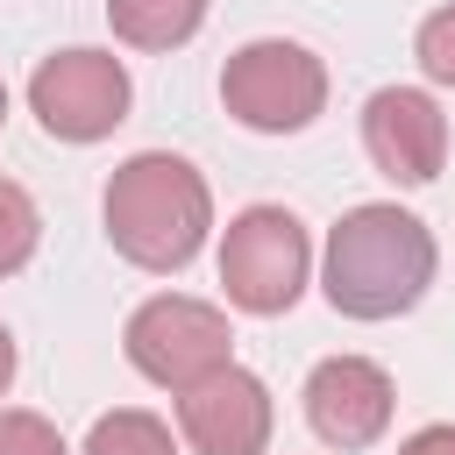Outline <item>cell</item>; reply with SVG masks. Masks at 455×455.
Returning a JSON list of instances; mask_svg holds the SVG:
<instances>
[{"instance_id":"6da1fadb","label":"cell","mask_w":455,"mask_h":455,"mask_svg":"<svg viewBox=\"0 0 455 455\" xmlns=\"http://www.w3.org/2000/svg\"><path fill=\"white\" fill-rule=\"evenodd\" d=\"M441 270L434 228L391 199L348 206L327 228V256H320V291L341 320H398L427 299Z\"/></svg>"},{"instance_id":"7a4b0ae2","label":"cell","mask_w":455,"mask_h":455,"mask_svg":"<svg viewBox=\"0 0 455 455\" xmlns=\"http://www.w3.org/2000/svg\"><path fill=\"white\" fill-rule=\"evenodd\" d=\"M100 220H107L114 256H128L135 270L171 277V270H185L206 249V235H213V192H206V178L185 156L135 149L128 164H114Z\"/></svg>"},{"instance_id":"3957f363","label":"cell","mask_w":455,"mask_h":455,"mask_svg":"<svg viewBox=\"0 0 455 455\" xmlns=\"http://www.w3.org/2000/svg\"><path fill=\"white\" fill-rule=\"evenodd\" d=\"M313 277V235L291 206H242L220 235V291L235 313H256V320H277L299 306Z\"/></svg>"},{"instance_id":"277c9868","label":"cell","mask_w":455,"mask_h":455,"mask_svg":"<svg viewBox=\"0 0 455 455\" xmlns=\"http://www.w3.org/2000/svg\"><path fill=\"white\" fill-rule=\"evenodd\" d=\"M220 107L249 135H299L327 114V64L306 43L256 36L220 64Z\"/></svg>"},{"instance_id":"5b68a950","label":"cell","mask_w":455,"mask_h":455,"mask_svg":"<svg viewBox=\"0 0 455 455\" xmlns=\"http://www.w3.org/2000/svg\"><path fill=\"white\" fill-rule=\"evenodd\" d=\"M121 348H128V363H135L149 384L185 391V384L213 377L220 363H235V327H228V313L206 306V299L156 291V299H142V306L128 313Z\"/></svg>"},{"instance_id":"8992f818","label":"cell","mask_w":455,"mask_h":455,"mask_svg":"<svg viewBox=\"0 0 455 455\" xmlns=\"http://www.w3.org/2000/svg\"><path fill=\"white\" fill-rule=\"evenodd\" d=\"M128 100H135V85L114 50H57L28 78V114L57 142H107L128 121Z\"/></svg>"},{"instance_id":"52a82bcc","label":"cell","mask_w":455,"mask_h":455,"mask_svg":"<svg viewBox=\"0 0 455 455\" xmlns=\"http://www.w3.org/2000/svg\"><path fill=\"white\" fill-rule=\"evenodd\" d=\"M270 427H277L270 384L242 363H220L213 377L178 391V441L192 455H263Z\"/></svg>"},{"instance_id":"ba28073f","label":"cell","mask_w":455,"mask_h":455,"mask_svg":"<svg viewBox=\"0 0 455 455\" xmlns=\"http://www.w3.org/2000/svg\"><path fill=\"white\" fill-rule=\"evenodd\" d=\"M299 398H306V427H313L327 448H341V455L377 448L384 427H391V412H398L391 370L370 363V355H327V363H313Z\"/></svg>"},{"instance_id":"9c48e42d","label":"cell","mask_w":455,"mask_h":455,"mask_svg":"<svg viewBox=\"0 0 455 455\" xmlns=\"http://www.w3.org/2000/svg\"><path fill=\"white\" fill-rule=\"evenodd\" d=\"M363 149L391 185H434L448 164V114L427 85H377L363 100Z\"/></svg>"},{"instance_id":"30bf717a","label":"cell","mask_w":455,"mask_h":455,"mask_svg":"<svg viewBox=\"0 0 455 455\" xmlns=\"http://www.w3.org/2000/svg\"><path fill=\"white\" fill-rule=\"evenodd\" d=\"M213 0H107V21L128 50H178L206 28Z\"/></svg>"},{"instance_id":"8fae6325","label":"cell","mask_w":455,"mask_h":455,"mask_svg":"<svg viewBox=\"0 0 455 455\" xmlns=\"http://www.w3.org/2000/svg\"><path fill=\"white\" fill-rule=\"evenodd\" d=\"M78 455H178V434L156 412H142V405H114V412L92 419Z\"/></svg>"},{"instance_id":"7c38bea8","label":"cell","mask_w":455,"mask_h":455,"mask_svg":"<svg viewBox=\"0 0 455 455\" xmlns=\"http://www.w3.org/2000/svg\"><path fill=\"white\" fill-rule=\"evenodd\" d=\"M36 242H43V213H36V199H28L14 178H0V277H14V270L36 256Z\"/></svg>"},{"instance_id":"4fadbf2b","label":"cell","mask_w":455,"mask_h":455,"mask_svg":"<svg viewBox=\"0 0 455 455\" xmlns=\"http://www.w3.org/2000/svg\"><path fill=\"white\" fill-rule=\"evenodd\" d=\"M0 455H71V448H64V434H57L43 412L0 405Z\"/></svg>"},{"instance_id":"5bb4252c","label":"cell","mask_w":455,"mask_h":455,"mask_svg":"<svg viewBox=\"0 0 455 455\" xmlns=\"http://www.w3.org/2000/svg\"><path fill=\"white\" fill-rule=\"evenodd\" d=\"M412 57H419V71H427L434 85H455V7H434V14L419 21Z\"/></svg>"},{"instance_id":"9a60e30c","label":"cell","mask_w":455,"mask_h":455,"mask_svg":"<svg viewBox=\"0 0 455 455\" xmlns=\"http://www.w3.org/2000/svg\"><path fill=\"white\" fill-rule=\"evenodd\" d=\"M398 455H455V427H448V419H441V427H419V434H405Z\"/></svg>"},{"instance_id":"2e32d148","label":"cell","mask_w":455,"mask_h":455,"mask_svg":"<svg viewBox=\"0 0 455 455\" xmlns=\"http://www.w3.org/2000/svg\"><path fill=\"white\" fill-rule=\"evenodd\" d=\"M14 363H21V355H14V334H7V320H0V398H7V384H14Z\"/></svg>"},{"instance_id":"e0dca14e","label":"cell","mask_w":455,"mask_h":455,"mask_svg":"<svg viewBox=\"0 0 455 455\" xmlns=\"http://www.w3.org/2000/svg\"><path fill=\"white\" fill-rule=\"evenodd\" d=\"M0 121H7V85H0Z\"/></svg>"}]
</instances>
